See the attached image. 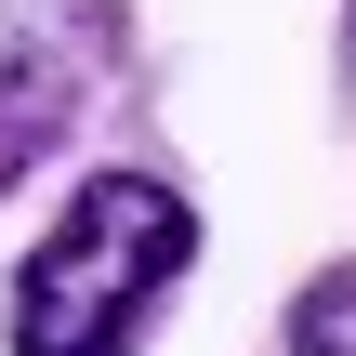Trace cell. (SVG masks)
Here are the masks:
<instances>
[{
	"instance_id": "277c9868",
	"label": "cell",
	"mask_w": 356,
	"mask_h": 356,
	"mask_svg": "<svg viewBox=\"0 0 356 356\" xmlns=\"http://www.w3.org/2000/svg\"><path fill=\"white\" fill-rule=\"evenodd\" d=\"M343 66H356V13H343Z\"/></svg>"
},
{
	"instance_id": "3957f363",
	"label": "cell",
	"mask_w": 356,
	"mask_h": 356,
	"mask_svg": "<svg viewBox=\"0 0 356 356\" xmlns=\"http://www.w3.org/2000/svg\"><path fill=\"white\" fill-rule=\"evenodd\" d=\"M291 356H356V264H317L291 304Z\"/></svg>"
},
{
	"instance_id": "7a4b0ae2",
	"label": "cell",
	"mask_w": 356,
	"mask_h": 356,
	"mask_svg": "<svg viewBox=\"0 0 356 356\" xmlns=\"http://www.w3.org/2000/svg\"><path fill=\"white\" fill-rule=\"evenodd\" d=\"M132 66V0H0V185H26Z\"/></svg>"
},
{
	"instance_id": "6da1fadb",
	"label": "cell",
	"mask_w": 356,
	"mask_h": 356,
	"mask_svg": "<svg viewBox=\"0 0 356 356\" xmlns=\"http://www.w3.org/2000/svg\"><path fill=\"white\" fill-rule=\"evenodd\" d=\"M185 264H198L185 185L106 159V172H79V185L53 198V225L26 238V264H13V291H0V343L13 356H132L159 330V304L185 291Z\"/></svg>"
}]
</instances>
